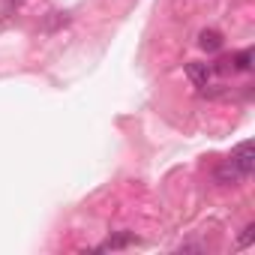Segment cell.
<instances>
[{
    "instance_id": "cell-5",
    "label": "cell",
    "mask_w": 255,
    "mask_h": 255,
    "mask_svg": "<svg viewBox=\"0 0 255 255\" xmlns=\"http://www.w3.org/2000/svg\"><path fill=\"white\" fill-rule=\"evenodd\" d=\"M249 66H252V48H243V51H237V54L231 57V69L249 72Z\"/></svg>"
},
{
    "instance_id": "cell-7",
    "label": "cell",
    "mask_w": 255,
    "mask_h": 255,
    "mask_svg": "<svg viewBox=\"0 0 255 255\" xmlns=\"http://www.w3.org/2000/svg\"><path fill=\"white\" fill-rule=\"evenodd\" d=\"M213 72H231V57H222V60H216Z\"/></svg>"
},
{
    "instance_id": "cell-2",
    "label": "cell",
    "mask_w": 255,
    "mask_h": 255,
    "mask_svg": "<svg viewBox=\"0 0 255 255\" xmlns=\"http://www.w3.org/2000/svg\"><path fill=\"white\" fill-rule=\"evenodd\" d=\"M186 75H189V81L195 84V87H207V81H210V75H213V66L210 63H189L186 66Z\"/></svg>"
},
{
    "instance_id": "cell-6",
    "label": "cell",
    "mask_w": 255,
    "mask_h": 255,
    "mask_svg": "<svg viewBox=\"0 0 255 255\" xmlns=\"http://www.w3.org/2000/svg\"><path fill=\"white\" fill-rule=\"evenodd\" d=\"M252 240H255V225H252V222H249V225H246V228H243V234H240V246H249V243H252Z\"/></svg>"
},
{
    "instance_id": "cell-8",
    "label": "cell",
    "mask_w": 255,
    "mask_h": 255,
    "mask_svg": "<svg viewBox=\"0 0 255 255\" xmlns=\"http://www.w3.org/2000/svg\"><path fill=\"white\" fill-rule=\"evenodd\" d=\"M6 3H9V6H12V3H18V0H6Z\"/></svg>"
},
{
    "instance_id": "cell-1",
    "label": "cell",
    "mask_w": 255,
    "mask_h": 255,
    "mask_svg": "<svg viewBox=\"0 0 255 255\" xmlns=\"http://www.w3.org/2000/svg\"><path fill=\"white\" fill-rule=\"evenodd\" d=\"M228 162H231V168L237 171V177H240V180H246V177L255 171V150H252V141L237 144V147H234V153L228 156Z\"/></svg>"
},
{
    "instance_id": "cell-4",
    "label": "cell",
    "mask_w": 255,
    "mask_h": 255,
    "mask_svg": "<svg viewBox=\"0 0 255 255\" xmlns=\"http://www.w3.org/2000/svg\"><path fill=\"white\" fill-rule=\"evenodd\" d=\"M198 45H201L204 51H219V48L225 45V39H222L219 30H201V33H198Z\"/></svg>"
},
{
    "instance_id": "cell-3",
    "label": "cell",
    "mask_w": 255,
    "mask_h": 255,
    "mask_svg": "<svg viewBox=\"0 0 255 255\" xmlns=\"http://www.w3.org/2000/svg\"><path fill=\"white\" fill-rule=\"evenodd\" d=\"M129 243H135V234H132V231H120V234L108 237L105 243H99V246H96V252H108V249H123V246H129Z\"/></svg>"
}]
</instances>
